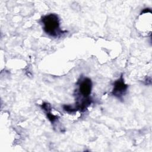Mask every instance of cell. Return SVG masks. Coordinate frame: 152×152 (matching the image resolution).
<instances>
[{"label":"cell","mask_w":152,"mask_h":152,"mask_svg":"<svg viewBox=\"0 0 152 152\" xmlns=\"http://www.w3.org/2000/svg\"><path fill=\"white\" fill-rule=\"evenodd\" d=\"M44 31L50 36L57 37L66 32L60 28V20L55 14H49L43 16L41 18Z\"/></svg>","instance_id":"cell-1"},{"label":"cell","mask_w":152,"mask_h":152,"mask_svg":"<svg viewBox=\"0 0 152 152\" xmlns=\"http://www.w3.org/2000/svg\"><path fill=\"white\" fill-rule=\"evenodd\" d=\"M78 94L82 97L81 100L90 99V94L92 88V83L90 78L85 77L81 78L78 82Z\"/></svg>","instance_id":"cell-2"},{"label":"cell","mask_w":152,"mask_h":152,"mask_svg":"<svg viewBox=\"0 0 152 152\" xmlns=\"http://www.w3.org/2000/svg\"><path fill=\"white\" fill-rule=\"evenodd\" d=\"M128 87V85L125 83L122 75H121V77L114 82L112 94L119 99L122 100L123 96H124L126 93Z\"/></svg>","instance_id":"cell-3"}]
</instances>
